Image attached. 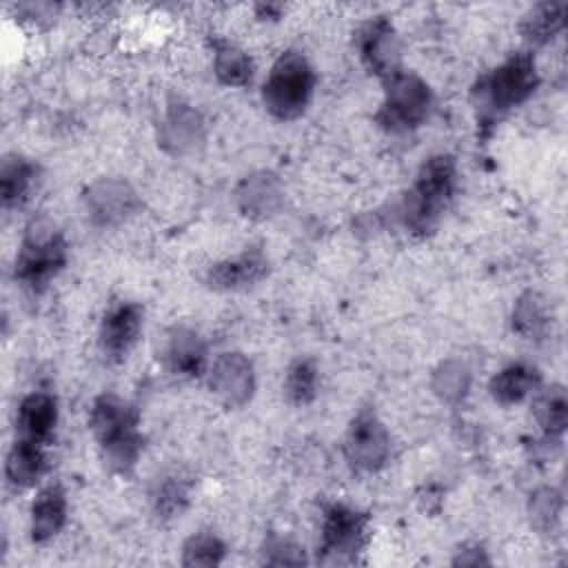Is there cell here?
I'll return each instance as SVG.
<instances>
[{"label":"cell","mask_w":568,"mask_h":568,"mask_svg":"<svg viewBox=\"0 0 568 568\" xmlns=\"http://www.w3.org/2000/svg\"><path fill=\"white\" fill-rule=\"evenodd\" d=\"M89 430L111 473L129 475L135 468L144 450V435L140 410L129 399L113 390L100 393L89 408Z\"/></svg>","instance_id":"obj_1"},{"label":"cell","mask_w":568,"mask_h":568,"mask_svg":"<svg viewBox=\"0 0 568 568\" xmlns=\"http://www.w3.org/2000/svg\"><path fill=\"white\" fill-rule=\"evenodd\" d=\"M457 162L450 153H435L422 162L413 184L395 204L397 222L410 235H428L457 191Z\"/></svg>","instance_id":"obj_2"},{"label":"cell","mask_w":568,"mask_h":568,"mask_svg":"<svg viewBox=\"0 0 568 568\" xmlns=\"http://www.w3.org/2000/svg\"><path fill=\"white\" fill-rule=\"evenodd\" d=\"M69 264V242L49 217H33L13 257V280L29 295H42Z\"/></svg>","instance_id":"obj_3"},{"label":"cell","mask_w":568,"mask_h":568,"mask_svg":"<svg viewBox=\"0 0 568 568\" xmlns=\"http://www.w3.org/2000/svg\"><path fill=\"white\" fill-rule=\"evenodd\" d=\"M539 84L537 62L530 51L510 53L495 69L484 73L473 87V98L481 122H495L499 115L524 104Z\"/></svg>","instance_id":"obj_4"},{"label":"cell","mask_w":568,"mask_h":568,"mask_svg":"<svg viewBox=\"0 0 568 568\" xmlns=\"http://www.w3.org/2000/svg\"><path fill=\"white\" fill-rule=\"evenodd\" d=\"M315 84L317 75L308 58L297 49L282 51L262 84V104L275 120H297L308 109Z\"/></svg>","instance_id":"obj_5"},{"label":"cell","mask_w":568,"mask_h":568,"mask_svg":"<svg viewBox=\"0 0 568 568\" xmlns=\"http://www.w3.org/2000/svg\"><path fill=\"white\" fill-rule=\"evenodd\" d=\"M384 95L375 122L386 133L399 135L419 129L433 109V91L424 78L399 69L384 82Z\"/></svg>","instance_id":"obj_6"},{"label":"cell","mask_w":568,"mask_h":568,"mask_svg":"<svg viewBox=\"0 0 568 568\" xmlns=\"http://www.w3.org/2000/svg\"><path fill=\"white\" fill-rule=\"evenodd\" d=\"M371 535V517L348 504L333 501L322 510L317 564L353 566L359 561Z\"/></svg>","instance_id":"obj_7"},{"label":"cell","mask_w":568,"mask_h":568,"mask_svg":"<svg viewBox=\"0 0 568 568\" xmlns=\"http://www.w3.org/2000/svg\"><path fill=\"white\" fill-rule=\"evenodd\" d=\"M342 453L348 468L359 475H373L390 462L393 437L373 408H362L353 415L342 442Z\"/></svg>","instance_id":"obj_8"},{"label":"cell","mask_w":568,"mask_h":568,"mask_svg":"<svg viewBox=\"0 0 568 568\" xmlns=\"http://www.w3.org/2000/svg\"><path fill=\"white\" fill-rule=\"evenodd\" d=\"M142 206L135 186L118 175H104L82 191V209L91 226L113 229L131 220Z\"/></svg>","instance_id":"obj_9"},{"label":"cell","mask_w":568,"mask_h":568,"mask_svg":"<svg viewBox=\"0 0 568 568\" xmlns=\"http://www.w3.org/2000/svg\"><path fill=\"white\" fill-rule=\"evenodd\" d=\"M353 42L362 64L382 82L402 69L399 38L393 22L386 16H373L364 20L355 29Z\"/></svg>","instance_id":"obj_10"},{"label":"cell","mask_w":568,"mask_h":568,"mask_svg":"<svg viewBox=\"0 0 568 568\" xmlns=\"http://www.w3.org/2000/svg\"><path fill=\"white\" fill-rule=\"evenodd\" d=\"M206 124L202 113L182 98H171L158 124V144L173 158H186L202 149Z\"/></svg>","instance_id":"obj_11"},{"label":"cell","mask_w":568,"mask_h":568,"mask_svg":"<svg viewBox=\"0 0 568 568\" xmlns=\"http://www.w3.org/2000/svg\"><path fill=\"white\" fill-rule=\"evenodd\" d=\"M209 390L226 406V408H242L255 395V368L253 362L240 351H224L220 353L206 371Z\"/></svg>","instance_id":"obj_12"},{"label":"cell","mask_w":568,"mask_h":568,"mask_svg":"<svg viewBox=\"0 0 568 568\" xmlns=\"http://www.w3.org/2000/svg\"><path fill=\"white\" fill-rule=\"evenodd\" d=\"M144 326V308L138 302L120 300L111 304L98 328V346L106 362H124L140 339Z\"/></svg>","instance_id":"obj_13"},{"label":"cell","mask_w":568,"mask_h":568,"mask_svg":"<svg viewBox=\"0 0 568 568\" xmlns=\"http://www.w3.org/2000/svg\"><path fill=\"white\" fill-rule=\"evenodd\" d=\"M268 255L260 244L246 246L242 253L211 264L204 273V282L213 291L237 293L248 291L268 275Z\"/></svg>","instance_id":"obj_14"},{"label":"cell","mask_w":568,"mask_h":568,"mask_svg":"<svg viewBox=\"0 0 568 568\" xmlns=\"http://www.w3.org/2000/svg\"><path fill=\"white\" fill-rule=\"evenodd\" d=\"M160 359L164 368L175 377H204L209 371V346L195 328L173 326L164 333Z\"/></svg>","instance_id":"obj_15"},{"label":"cell","mask_w":568,"mask_h":568,"mask_svg":"<svg viewBox=\"0 0 568 568\" xmlns=\"http://www.w3.org/2000/svg\"><path fill=\"white\" fill-rule=\"evenodd\" d=\"M233 200L244 217L268 220L284 204V186L275 173L253 171L237 182Z\"/></svg>","instance_id":"obj_16"},{"label":"cell","mask_w":568,"mask_h":568,"mask_svg":"<svg viewBox=\"0 0 568 568\" xmlns=\"http://www.w3.org/2000/svg\"><path fill=\"white\" fill-rule=\"evenodd\" d=\"M58 417H60V408H58L55 395L47 390H31L20 399L16 408L13 437L49 444L55 433Z\"/></svg>","instance_id":"obj_17"},{"label":"cell","mask_w":568,"mask_h":568,"mask_svg":"<svg viewBox=\"0 0 568 568\" xmlns=\"http://www.w3.org/2000/svg\"><path fill=\"white\" fill-rule=\"evenodd\" d=\"M42 169L22 153H7L0 164V204L4 211L22 209L38 191Z\"/></svg>","instance_id":"obj_18"},{"label":"cell","mask_w":568,"mask_h":568,"mask_svg":"<svg viewBox=\"0 0 568 568\" xmlns=\"http://www.w3.org/2000/svg\"><path fill=\"white\" fill-rule=\"evenodd\" d=\"M69 517V499L60 484L38 490L29 508V537L33 544H49L60 535Z\"/></svg>","instance_id":"obj_19"},{"label":"cell","mask_w":568,"mask_h":568,"mask_svg":"<svg viewBox=\"0 0 568 568\" xmlns=\"http://www.w3.org/2000/svg\"><path fill=\"white\" fill-rule=\"evenodd\" d=\"M49 470L47 444L16 439L11 442L7 457H4V479L11 488H31L36 486L44 473Z\"/></svg>","instance_id":"obj_20"},{"label":"cell","mask_w":568,"mask_h":568,"mask_svg":"<svg viewBox=\"0 0 568 568\" xmlns=\"http://www.w3.org/2000/svg\"><path fill=\"white\" fill-rule=\"evenodd\" d=\"M539 384H541V375L532 364L515 362L493 375L488 390L497 404L513 406V404L524 402L532 393H537Z\"/></svg>","instance_id":"obj_21"},{"label":"cell","mask_w":568,"mask_h":568,"mask_svg":"<svg viewBox=\"0 0 568 568\" xmlns=\"http://www.w3.org/2000/svg\"><path fill=\"white\" fill-rule=\"evenodd\" d=\"M213 51V73L226 87H246L255 73L251 55L235 42L215 38L211 42Z\"/></svg>","instance_id":"obj_22"},{"label":"cell","mask_w":568,"mask_h":568,"mask_svg":"<svg viewBox=\"0 0 568 568\" xmlns=\"http://www.w3.org/2000/svg\"><path fill=\"white\" fill-rule=\"evenodd\" d=\"M564 20L566 2H539L524 13L519 31L530 47H544L557 38V33L564 29Z\"/></svg>","instance_id":"obj_23"},{"label":"cell","mask_w":568,"mask_h":568,"mask_svg":"<svg viewBox=\"0 0 568 568\" xmlns=\"http://www.w3.org/2000/svg\"><path fill=\"white\" fill-rule=\"evenodd\" d=\"M470 384H473V373L468 364L455 357L442 359L430 375V390L439 402L448 406L462 404L470 393Z\"/></svg>","instance_id":"obj_24"},{"label":"cell","mask_w":568,"mask_h":568,"mask_svg":"<svg viewBox=\"0 0 568 568\" xmlns=\"http://www.w3.org/2000/svg\"><path fill=\"white\" fill-rule=\"evenodd\" d=\"M191 499V479L182 473H166L151 486L149 501L160 519L180 517Z\"/></svg>","instance_id":"obj_25"},{"label":"cell","mask_w":568,"mask_h":568,"mask_svg":"<svg viewBox=\"0 0 568 568\" xmlns=\"http://www.w3.org/2000/svg\"><path fill=\"white\" fill-rule=\"evenodd\" d=\"M532 413L546 439H559L568 426V399L564 386L552 384L544 390L537 388Z\"/></svg>","instance_id":"obj_26"},{"label":"cell","mask_w":568,"mask_h":568,"mask_svg":"<svg viewBox=\"0 0 568 568\" xmlns=\"http://www.w3.org/2000/svg\"><path fill=\"white\" fill-rule=\"evenodd\" d=\"M320 368L311 357H297L291 362L284 375V395L293 406H306L317 397Z\"/></svg>","instance_id":"obj_27"},{"label":"cell","mask_w":568,"mask_h":568,"mask_svg":"<svg viewBox=\"0 0 568 568\" xmlns=\"http://www.w3.org/2000/svg\"><path fill=\"white\" fill-rule=\"evenodd\" d=\"M510 326H513V333L521 335L524 339H537L539 335H544L548 326V313H546L544 300L532 291L519 295L510 313Z\"/></svg>","instance_id":"obj_28"},{"label":"cell","mask_w":568,"mask_h":568,"mask_svg":"<svg viewBox=\"0 0 568 568\" xmlns=\"http://www.w3.org/2000/svg\"><path fill=\"white\" fill-rule=\"evenodd\" d=\"M226 557V544L211 530L193 532L182 544V559L180 564L186 568L193 566H220Z\"/></svg>","instance_id":"obj_29"},{"label":"cell","mask_w":568,"mask_h":568,"mask_svg":"<svg viewBox=\"0 0 568 568\" xmlns=\"http://www.w3.org/2000/svg\"><path fill=\"white\" fill-rule=\"evenodd\" d=\"M561 508H564L561 493L552 486L537 488L528 501L530 521L539 532L555 530V526L559 524V517H561Z\"/></svg>","instance_id":"obj_30"},{"label":"cell","mask_w":568,"mask_h":568,"mask_svg":"<svg viewBox=\"0 0 568 568\" xmlns=\"http://www.w3.org/2000/svg\"><path fill=\"white\" fill-rule=\"evenodd\" d=\"M260 564L266 566H302L306 564L304 548L288 537H280L275 532L266 535L260 548Z\"/></svg>","instance_id":"obj_31"},{"label":"cell","mask_w":568,"mask_h":568,"mask_svg":"<svg viewBox=\"0 0 568 568\" xmlns=\"http://www.w3.org/2000/svg\"><path fill=\"white\" fill-rule=\"evenodd\" d=\"M486 564H490V559L479 544H466L453 557V566H486Z\"/></svg>","instance_id":"obj_32"},{"label":"cell","mask_w":568,"mask_h":568,"mask_svg":"<svg viewBox=\"0 0 568 568\" xmlns=\"http://www.w3.org/2000/svg\"><path fill=\"white\" fill-rule=\"evenodd\" d=\"M55 11L58 7L51 4V2H29V4H20L18 7V13L24 18V20H31V22H40V20H49V18H55Z\"/></svg>","instance_id":"obj_33"}]
</instances>
